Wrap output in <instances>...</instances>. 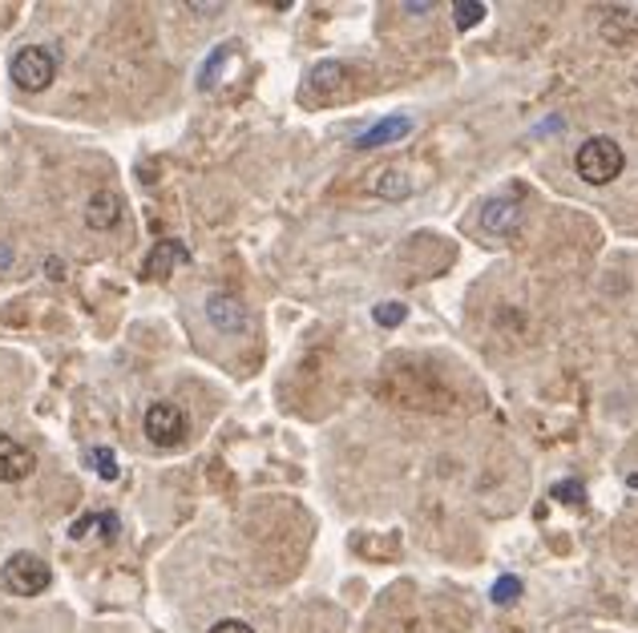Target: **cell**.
Returning <instances> with one entry per match:
<instances>
[{
  "mask_svg": "<svg viewBox=\"0 0 638 633\" xmlns=\"http://www.w3.org/2000/svg\"><path fill=\"white\" fill-rule=\"evenodd\" d=\"M574 170L586 186H610V182L627 170V150L615 142V137H586L574 154Z\"/></svg>",
  "mask_w": 638,
  "mask_h": 633,
  "instance_id": "1",
  "label": "cell"
},
{
  "mask_svg": "<svg viewBox=\"0 0 638 633\" xmlns=\"http://www.w3.org/2000/svg\"><path fill=\"white\" fill-rule=\"evenodd\" d=\"M0 581H4V589L9 593H21V598H37V593H45L49 585H53V569L41 561V557L33 553H17L4 561V569H0Z\"/></svg>",
  "mask_w": 638,
  "mask_h": 633,
  "instance_id": "2",
  "label": "cell"
},
{
  "mask_svg": "<svg viewBox=\"0 0 638 633\" xmlns=\"http://www.w3.org/2000/svg\"><path fill=\"white\" fill-rule=\"evenodd\" d=\"M57 78V57L45 45H24L21 53L12 57V81L21 85L24 93H41L49 90Z\"/></svg>",
  "mask_w": 638,
  "mask_h": 633,
  "instance_id": "3",
  "label": "cell"
},
{
  "mask_svg": "<svg viewBox=\"0 0 638 633\" xmlns=\"http://www.w3.org/2000/svg\"><path fill=\"white\" fill-rule=\"evenodd\" d=\"M191 432V423H186V411L174 408V404H154L146 411V440L154 448H179Z\"/></svg>",
  "mask_w": 638,
  "mask_h": 633,
  "instance_id": "4",
  "label": "cell"
},
{
  "mask_svg": "<svg viewBox=\"0 0 638 633\" xmlns=\"http://www.w3.org/2000/svg\"><path fill=\"white\" fill-rule=\"evenodd\" d=\"M347 81H352V69L344 65V61H320V65L307 73V81H303V98H336L340 90H344Z\"/></svg>",
  "mask_w": 638,
  "mask_h": 633,
  "instance_id": "5",
  "label": "cell"
},
{
  "mask_svg": "<svg viewBox=\"0 0 638 633\" xmlns=\"http://www.w3.org/2000/svg\"><path fill=\"white\" fill-rule=\"evenodd\" d=\"M191 263V251H186V243H179V238H162V243L154 246L146 255V267H142V278H170L179 267H186Z\"/></svg>",
  "mask_w": 638,
  "mask_h": 633,
  "instance_id": "6",
  "label": "cell"
},
{
  "mask_svg": "<svg viewBox=\"0 0 638 633\" xmlns=\"http://www.w3.org/2000/svg\"><path fill=\"white\" fill-rule=\"evenodd\" d=\"M206 319L214 323V331H226V335H239L246 331V307L243 299H235V295H223V290H214L211 299H206Z\"/></svg>",
  "mask_w": 638,
  "mask_h": 633,
  "instance_id": "7",
  "label": "cell"
},
{
  "mask_svg": "<svg viewBox=\"0 0 638 633\" xmlns=\"http://www.w3.org/2000/svg\"><path fill=\"white\" fill-rule=\"evenodd\" d=\"M408 134H413V118H408V113H388L384 122L368 125V130L356 137V150H381V145H393Z\"/></svg>",
  "mask_w": 638,
  "mask_h": 633,
  "instance_id": "8",
  "label": "cell"
},
{
  "mask_svg": "<svg viewBox=\"0 0 638 633\" xmlns=\"http://www.w3.org/2000/svg\"><path fill=\"white\" fill-rule=\"evenodd\" d=\"M521 226V202L517 198H493L485 202L482 211V231L493 234V238H505V234H514Z\"/></svg>",
  "mask_w": 638,
  "mask_h": 633,
  "instance_id": "9",
  "label": "cell"
},
{
  "mask_svg": "<svg viewBox=\"0 0 638 633\" xmlns=\"http://www.w3.org/2000/svg\"><path fill=\"white\" fill-rule=\"evenodd\" d=\"M33 452L24 445H17L12 436H0V480L4 484H12V480H24L29 472H33Z\"/></svg>",
  "mask_w": 638,
  "mask_h": 633,
  "instance_id": "10",
  "label": "cell"
},
{
  "mask_svg": "<svg viewBox=\"0 0 638 633\" xmlns=\"http://www.w3.org/2000/svg\"><path fill=\"white\" fill-rule=\"evenodd\" d=\"M69 537L73 541H113L118 537V517L113 512H85V517L69 524Z\"/></svg>",
  "mask_w": 638,
  "mask_h": 633,
  "instance_id": "11",
  "label": "cell"
},
{
  "mask_svg": "<svg viewBox=\"0 0 638 633\" xmlns=\"http://www.w3.org/2000/svg\"><path fill=\"white\" fill-rule=\"evenodd\" d=\"M413 190H416V182L404 166H388V170H381V174L372 178V194H376V198H384V202H404Z\"/></svg>",
  "mask_w": 638,
  "mask_h": 633,
  "instance_id": "12",
  "label": "cell"
},
{
  "mask_svg": "<svg viewBox=\"0 0 638 633\" xmlns=\"http://www.w3.org/2000/svg\"><path fill=\"white\" fill-rule=\"evenodd\" d=\"M118 218H122V198L110 194V190H98V194L85 202V223H90L93 231H110V226H118Z\"/></svg>",
  "mask_w": 638,
  "mask_h": 633,
  "instance_id": "13",
  "label": "cell"
},
{
  "mask_svg": "<svg viewBox=\"0 0 638 633\" xmlns=\"http://www.w3.org/2000/svg\"><path fill=\"white\" fill-rule=\"evenodd\" d=\"M453 21H457L460 33H469L473 24L485 21V4L482 0H457V4H453Z\"/></svg>",
  "mask_w": 638,
  "mask_h": 633,
  "instance_id": "14",
  "label": "cell"
},
{
  "mask_svg": "<svg viewBox=\"0 0 638 633\" xmlns=\"http://www.w3.org/2000/svg\"><path fill=\"white\" fill-rule=\"evenodd\" d=\"M517 598H521V578L505 573V578L493 581V589H489V601H493V605H514Z\"/></svg>",
  "mask_w": 638,
  "mask_h": 633,
  "instance_id": "15",
  "label": "cell"
},
{
  "mask_svg": "<svg viewBox=\"0 0 638 633\" xmlns=\"http://www.w3.org/2000/svg\"><path fill=\"white\" fill-rule=\"evenodd\" d=\"M85 460H90V468L98 472L101 480H118V460H113L110 448H90V456H85Z\"/></svg>",
  "mask_w": 638,
  "mask_h": 633,
  "instance_id": "16",
  "label": "cell"
},
{
  "mask_svg": "<svg viewBox=\"0 0 638 633\" xmlns=\"http://www.w3.org/2000/svg\"><path fill=\"white\" fill-rule=\"evenodd\" d=\"M372 319L381 323V327H401V323L408 319V307H404V303H381V307L372 312Z\"/></svg>",
  "mask_w": 638,
  "mask_h": 633,
  "instance_id": "17",
  "label": "cell"
},
{
  "mask_svg": "<svg viewBox=\"0 0 638 633\" xmlns=\"http://www.w3.org/2000/svg\"><path fill=\"white\" fill-rule=\"evenodd\" d=\"M549 492H554V500H561V504H583L586 500V489L578 484V480H558Z\"/></svg>",
  "mask_w": 638,
  "mask_h": 633,
  "instance_id": "18",
  "label": "cell"
},
{
  "mask_svg": "<svg viewBox=\"0 0 638 633\" xmlns=\"http://www.w3.org/2000/svg\"><path fill=\"white\" fill-rule=\"evenodd\" d=\"M206 633H255L246 622H239V617H226V622H214Z\"/></svg>",
  "mask_w": 638,
  "mask_h": 633,
  "instance_id": "19",
  "label": "cell"
},
{
  "mask_svg": "<svg viewBox=\"0 0 638 633\" xmlns=\"http://www.w3.org/2000/svg\"><path fill=\"white\" fill-rule=\"evenodd\" d=\"M437 4H428V0H408L404 4V12H413V17H425V12H433Z\"/></svg>",
  "mask_w": 638,
  "mask_h": 633,
  "instance_id": "20",
  "label": "cell"
},
{
  "mask_svg": "<svg viewBox=\"0 0 638 633\" xmlns=\"http://www.w3.org/2000/svg\"><path fill=\"white\" fill-rule=\"evenodd\" d=\"M45 275H49V278H65V263H61V258H49V263H45Z\"/></svg>",
  "mask_w": 638,
  "mask_h": 633,
  "instance_id": "21",
  "label": "cell"
},
{
  "mask_svg": "<svg viewBox=\"0 0 638 633\" xmlns=\"http://www.w3.org/2000/svg\"><path fill=\"white\" fill-rule=\"evenodd\" d=\"M9 263H12V251L9 246H0V267H9Z\"/></svg>",
  "mask_w": 638,
  "mask_h": 633,
  "instance_id": "22",
  "label": "cell"
},
{
  "mask_svg": "<svg viewBox=\"0 0 638 633\" xmlns=\"http://www.w3.org/2000/svg\"><path fill=\"white\" fill-rule=\"evenodd\" d=\"M627 489H635V492H638V472H630V477H627Z\"/></svg>",
  "mask_w": 638,
  "mask_h": 633,
  "instance_id": "23",
  "label": "cell"
}]
</instances>
